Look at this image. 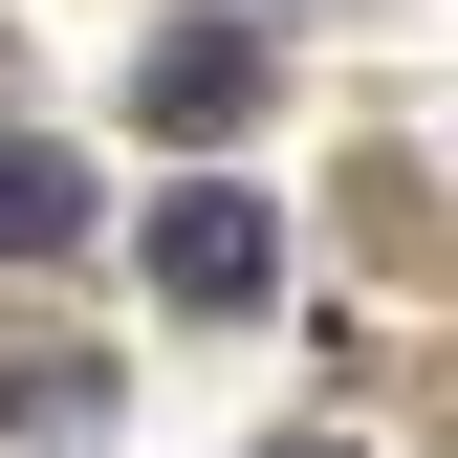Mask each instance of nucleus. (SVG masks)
<instances>
[{
  "instance_id": "2",
  "label": "nucleus",
  "mask_w": 458,
  "mask_h": 458,
  "mask_svg": "<svg viewBox=\"0 0 458 458\" xmlns=\"http://www.w3.org/2000/svg\"><path fill=\"white\" fill-rule=\"evenodd\" d=\"M153 284H175L197 327H241L262 284H284V218H262L241 175H197V197H153Z\"/></svg>"
},
{
  "instance_id": "4",
  "label": "nucleus",
  "mask_w": 458,
  "mask_h": 458,
  "mask_svg": "<svg viewBox=\"0 0 458 458\" xmlns=\"http://www.w3.org/2000/svg\"><path fill=\"white\" fill-rule=\"evenodd\" d=\"M262 458H350V437H262Z\"/></svg>"
},
{
  "instance_id": "3",
  "label": "nucleus",
  "mask_w": 458,
  "mask_h": 458,
  "mask_svg": "<svg viewBox=\"0 0 458 458\" xmlns=\"http://www.w3.org/2000/svg\"><path fill=\"white\" fill-rule=\"evenodd\" d=\"M44 241H88V153L66 131H0V262H44Z\"/></svg>"
},
{
  "instance_id": "1",
  "label": "nucleus",
  "mask_w": 458,
  "mask_h": 458,
  "mask_svg": "<svg viewBox=\"0 0 458 458\" xmlns=\"http://www.w3.org/2000/svg\"><path fill=\"white\" fill-rule=\"evenodd\" d=\"M262 88H284V44H262V22H218V0H197V22H153V66H131V109H153L175 153H218Z\"/></svg>"
}]
</instances>
